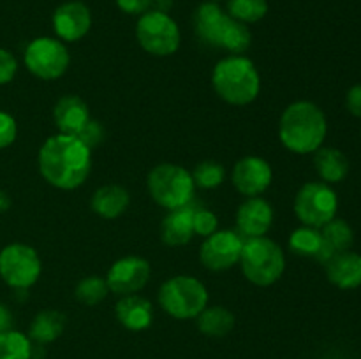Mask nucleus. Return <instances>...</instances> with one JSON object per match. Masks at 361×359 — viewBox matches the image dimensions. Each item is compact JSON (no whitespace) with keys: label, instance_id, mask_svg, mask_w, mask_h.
Masks as SVG:
<instances>
[{"label":"nucleus","instance_id":"1","mask_svg":"<svg viewBox=\"0 0 361 359\" xmlns=\"http://www.w3.org/2000/svg\"><path fill=\"white\" fill-rule=\"evenodd\" d=\"M92 169V150L78 136L56 134L39 151V171L49 185L74 190L83 185Z\"/></svg>","mask_w":361,"mask_h":359},{"label":"nucleus","instance_id":"2","mask_svg":"<svg viewBox=\"0 0 361 359\" xmlns=\"http://www.w3.org/2000/svg\"><path fill=\"white\" fill-rule=\"evenodd\" d=\"M328 132L323 109L310 101H298L284 109L279 122V137L289 151L298 155L319 150Z\"/></svg>","mask_w":361,"mask_h":359},{"label":"nucleus","instance_id":"3","mask_svg":"<svg viewBox=\"0 0 361 359\" xmlns=\"http://www.w3.org/2000/svg\"><path fill=\"white\" fill-rule=\"evenodd\" d=\"M194 28L201 42L235 55L247 51L252 42L249 27L224 13L215 2L201 4L197 7L194 13Z\"/></svg>","mask_w":361,"mask_h":359},{"label":"nucleus","instance_id":"4","mask_svg":"<svg viewBox=\"0 0 361 359\" xmlns=\"http://www.w3.org/2000/svg\"><path fill=\"white\" fill-rule=\"evenodd\" d=\"M212 84L222 101L235 106H247L259 95L261 80L250 58L231 55L219 60L212 73Z\"/></svg>","mask_w":361,"mask_h":359},{"label":"nucleus","instance_id":"5","mask_svg":"<svg viewBox=\"0 0 361 359\" xmlns=\"http://www.w3.org/2000/svg\"><path fill=\"white\" fill-rule=\"evenodd\" d=\"M242 271L249 282L259 287L275 284L286 270V257L281 246L267 236L243 239Z\"/></svg>","mask_w":361,"mask_h":359},{"label":"nucleus","instance_id":"6","mask_svg":"<svg viewBox=\"0 0 361 359\" xmlns=\"http://www.w3.org/2000/svg\"><path fill=\"white\" fill-rule=\"evenodd\" d=\"M148 192L159 206L176 210L190 204L194 197L192 175L185 168L176 164H159L148 172Z\"/></svg>","mask_w":361,"mask_h":359},{"label":"nucleus","instance_id":"7","mask_svg":"<svg viewBox=\"0 0 361 359\" xmlns=\"http://www.w3.org/2000/svg\"><path fill=\"white\" fill-rule=\"evenodd\" d=\"M159 303L175 319H194L208 306V291L197 278L178 275L161 285Z\"/></svg>","mask_w":361,"mask_h":359},{"label":"nucleus","instance_id":"8","mask_svg":"<svg viewBox=\"0 0 361 359\" xmlns=\"http://www.w3.org/2000/svg\"><path fill=\"white\" fill-rule=\"evenodd\" d=\"M141 48L155 56H169L180 48V28L168 13L147 11L136 25Z\"/></svg>","mask_w":361,"mask_h":359},{"label":"nucleus","instance_id":"9","mask_svg":"<svg viewBox=\"0 0 361 359\" xmlns=\"http://www.w3.org/2000/svg\"><path fill=\"white\" fill-rule=\"evenodd\" d=\"M338 199L335 190L324 182H309L295 197V213L309 227L321 229L335 218Z\"/></svg>","mask_w":361,"mask_h":359},{"label":"nucleus","instance_id":"10","mask_svg":"<svg viewBox=\"0 0 361 359\" xmlns=\"http://www.w3.org/2000/svg\"><path fill=\"white\" fill-rule=\"evenodd\" d=\"M69 62V51L59 39L37 37L25 49V65L39 80L51 81L63 76Z\"/></svg>","mask_w":361,"mask_h":359},{"label":"nucleus","instance_id":"11","mask_svg":"<svg viewBox=\"0 0 361 359\" xmlns=\"http://www.w3.org/2000/svg\"><path fill=\"white\" fill-rule=\"evenodd\" d=\"M41 259L32 246L11 243L0 252V277L14 289H28L41 277Z\"/></svg>","mask_w":361,"mask_h":359},{"label":"nucleus","instance_id":"12","mask_svg":"<svg viewBox=\"0 0 361 359\" xmlns=\"http://www.w3.org/2000/svg\"><path fill=\"white\" fill-rule=\"evenodd\" d=\"M243 238L235 231H215L207 236L200 250V259L207 270L224 271L240 263Z\"/></svg>","mask_w":361,"mask_h":359},{"label":"nucleus","instance_id":"13","mask_svg":"<svg viewBox=\"0 0 361 359\" xmlns=\"http://www.w3.org/2000/svg\"><path fill=\"white\" fill-rule=\"evenodd\" d=\"M152 266L147 259L137 256H127L116 260L106 275L109 291L118 296L136 294L148 284Z\"/></svg>","mask_w":361,"mask_h":359},{"label":"nucleus","instance_id":"14","mask_svg":"<svg viewBox=\"0 0 361 359\" xmlns=\"http://www.w3.org/2000/svg\"><path fill=\"white\" fill-rule=\"evenodd\" d=\"M274 172L261 157H243L233 168V185L247 197H257L270 187Z\"/></svg>","mask_w":361,"mask_h":359},{"label":"nucleus","instance_id":"15","mask_svg":"<svg viewBox=\"0 0 361 359\" xmlns=\"http://www.w3.org/2000/svg\"><path fill=\"white\" fill-rule=\"evenodd\" d=\"M92 25L90 9L83 2H66L53 14L55 34L66 42H76L88 34Z\"/></svg>","mask_w":361,"mask_h":359},{"label":"nucleus","instance_id":"16","mask_svg":"<svg viewBox=\"0 0 361 359\" xmlns=\"http://www.w3.org/2000/svg\"><path fill=\"white\" fill-rule=\"evenodd\" d=\"M274 222V210L263 197H249L236 211V225L247 238L264 236Z\"/></svg>","mask_w":361,"mask_h":359},{"label":"nucleus","instance_id":"17","mask_svg":"<svg viewBox=\"0 0 361 359\" xmlns=\"http://www.w3.org/2000/svg\"><path fill=\"white\" fill-rule=\"evenodd\" d=\"M53 118L62 134L78 136L90 122V111L83 99L78 95H63L53 109Z\"/></svg>","mask_w":361,"mask_h":359},{"label":"nucleus","instance_id":"18","mask_svg":"<svg viewBox=\"0 0 361 359\" xmlns=\"http://www.w3.org/2000/svg\"><path fill=\"white\" fill-rule=\"evenodd\" d=\"M326 277L338 289H356L361 285V256L351 250L338 252L328 260Z\"/></svg>","mask_w":361,"mask_h":359},{"label":"nucleus","instance_id":"19","mask_svg":"<svg viewBox=\"0 0 361 359\" xmlns=\"http://www.w3.org/2000/svg\"><path fill=\"white\" fill-rule=\"evenodd\" d=\"M115 313L118 322L130 331L147 329L152 324V320H154V308H152V303L136 294L123 296V298L116 303Z\"/></svg>","mask_w":361,"mask_h":359},{"label":"nucleus","instance_id":"20","mask_svg":"<svg viewBox=\"0 0 361 359\" xmlns=\"http://www.w3.org/2000/svg\"><path fill=\"white\" fill-rule=\"evenodd\" d=\"M194 208L189 204L171 210L161 225V238L166 245L180 246L190 241L194 234Z\"/></svg>","mask_w":361,"mask_h":359},{"label":"nucleus","instance_id":"21","mask_svg":"<svg viewBox=\"0 0 361 359\" xmlns=\"http://www.w3.org/2000/svg\"><path fill=\"white\" fill-rule=\"evenodd\" d=\"M130 196L123 187L104 185L92 196V210L102 218H116L129 208Z\"/></svg>","mask_w":361,"mask_h":359},{"label":"nucleus","instance_id":"22","mask_svg":"<svg viewBox=\"0 0 361 359\" xmlns=\"http://www.w3.org/2000/svg\"><path fill=\"white\" fill-rule=\"evenodd\" d=\"M316 171L324 183H338L348 176L349 160L337 148H319L314 155Z\"/></svg>","mask_w":361,"mask_h":359},{"label":"nucleus","instance_id":"23","mask_svg":"<svg viewBox=\"0 0 361 359\" xmlns=\"http://www.w3.org/2000/svg\"><path fill=\"white\" fill-rule=\"evenodd\" d=\"M66 322L67 317L59 310H42L34 317L30 324V331H28L30 340L41 345L55 341L63 333Z\"/></svg>","mask_w":361,"mask_h":359},{"label":"nucleus","instance_id":"24","mask_svg":"<svg viewBox=\"0 0 361 359\" xmlns=\"http://www.w3.org/2000/svg\"><path fill=\"white\" fill-rule=\"evenodd\" d=\"M197 327L207 336H226L235 327V315L224 306H207L197 315Z\"/></svg>","mask_w":361,"mask_h":359},{"label":"nucleus","instance_id":"25","mask_svg":"<svg viewBox=\"0 0 361 359\" xmlns=\"http://www.w3.org/2000/svg\"><path fill=\"white\" fill-rule=\"evenodd\" d=\"M321 234H323V241L326 243V246H330L335 253L349 250L355 241L353 227L342 218H331L328 224L323 225Z\"/></svg>","mask_w":361,"mask_h":359},{"label":"nucleus","instance_id":"26","mask_svg":"<svg viewBox=\"0 0 361 359\" xmlns=\"http://www.w3.org/2000/svg\"><path fill=\"white\" fill-rule=\"evenodd\" d=\"M321 246H323V234L319 229L309 227V225H303V227L293 231L291 238H289V248L298 256L317 257Z\"/></svg>","mask_w":361,"mask_h":359},{"label":"nucleus","instance_id":"27","mask_svg":"<svg viewBox=\"0 0 361 359\" xmlns=\"http://www.w3.org/2000/svg\"><path fill=\"white\" fill-rule=\"evenodd\" d=\"M0 359H32L30 338L13 329L0 334Z\"/></svg>","mask_w":361,"mask_h":359},{"label":"nucleus","instance_id":"28","mask_svg":"<svg viewBox=\"0 0 361 359\" xmlns=\"http://www.w3.org/2000/svg\"><path fill=\"white\" fill-rule=\"evenodd\" d=\"M229 16L242 23H256L268 13L267 0H228Z\"/></svg>","mask_w":361,"mask_h":359},{"label":"nucleus","instance_id":"29","mask_svg":"<svg viewBox=\"0 0 361 359\" xmlns=\"http://www.w3.org/2000/svg\"><path fill=\"white\" fill-rule=\"evenodd\" d=\"M109 292V287L108 284H106V278H101V277H87L83 278V280L80 282V284L76 285V299L80 303H83V305H97V303H101L102 299L108 296Z\"/></svg>","mask_w":361,"mask_h":359},{"label":"nucleus","instance_id":"30","mask_svg":"<svg viewBox=\"0 0 361 359\" xmlns=\"http://www.w3.org/2000/svg\"><path fill=\"white\" fill-rule=\"evenodd\" d=\"M190 175H192L194 185L201 187V189H215L224 182L226 171L219 162L204 160L200 162Z\"/></svg>","mask_w":361,"mask_h":359},{"label":"nucleus","instance_id":"31","mask_svg":"<svg viewBox=\"0 0 361 359\" xmlns=\"http://www.w3.org/2000/svg\"><path fill=\"white\" fill-rule=\"evenodd\" d=\"M194 232L200 236H210L217 231V217L210 210L194 211Z\"/></svg>","mask_w":361,"mask_h":359},{"label":"nucleus","instance_id":"32","mask_svg":"<svg viewBox=\"0 0 361 359\" xmlns=\"http://www.w3.org/2000/svg\"><path fill=\"white\" fill-rule=\"evenodd\" d=\"M18 134L16 122L6 111H0V148H7L14 143Z\"/></svg>","mask_w":361,"mask_h":359},{"label":"nucleus","instance_id":"33","mask_svg":"<svg viewBox=\"0 0 361 359\" xmlns=\"http://www.w3.org/2000/svg\"><path fill=\"white\" fill-rule=\"evenodd\" d=\"M78 137H80V139L92 150V148L99 146V144L102 143V139H104V129H102V125L99 122L90 120V122L83 127V130L78 134Z\"/></svg>","mask_w":361,"mask_h":359},{"label":"nucleus","instance_id":"34","mask_svg":"<svg viewBox=\"0 0 361 359\" xmlns=\"http://www.w3.org/2000/svg\"><path fill=\"white\" fill-rule=\"evenodd\" d=\"M16 70L18 62L16 58H14L13 53L0 48V84H7L9 81H13Z\"/></svg>","mask_w":361,"mask_h":359},{"label":"nucleus","instance_id":"35","mask_svg":"<svg viewBox=\"0 0 361 359\" xmlns=\"http://www.w3.org/2000/svg\"><path fill=\"white\" fill-rule=\"evenodd\" d=\"M116 6L127 14H145L152 6V0H116Z\"/></svg>","mask_w":361,"mask_h":359},{"label":"nucleus","instance_id":"36","mask_svg":"<svg viewBox=\"0 0 361 359\" xmlns=\"http://www.w3.org/2000/svg\"><path fill=\"white\" fill-rule=\"evenodd\" d=\"M345 106L353 116L361 118V84L349 88L348 95H345Z\"/></svg>","mask_w":361,"mask_h":359},{"label":"nucleus","instance_id":"37","mask_svg":"<svg viewBox=\"0 0 361 359\" xmlns=\"http://www.w3.org/2000/svg\"><path fill=\"white\" fill-rule=\"evenodd\" d=\"M11 326H13V315H11V312L6 306L0 305V334L9 331Z\"/></svg>","mask_w":361,"mask_h":359},{"label":"nucleus","instance_id":"38","mask_svg":"<svg viewBox=\"0 0 361 359\" xmlns=\"http://www.w3.org/2000/svg\"><path fill=\"white\" fill-rule=\"evenodd\" d=\"M9 206H11L9 196H7L4 190H0V213H4V211L9 210Z\"/></svg>","mask_w":361,"mask_h":359},{"label":"nucleus","instance_id":"39","mask_svg":"<svg viewBox=\"0 0 361 359\" xmlns=\"http://www.w3.org/2000/svg\"><path fill=\"white\" fill-rule=\"evenodd\" d=\"M152 2H157L159 9H155V11H162V13H166V11L171 7V0H152Z\"/></svg>","mask_w":361,"mask_h":359},{"label":"nucleus","instance_id":"40","mask_svg":"<svg viewBox=\"0 0 361 359\" xmlns=\"http://www.w3.org/2000/svg\"><path fill=\"white\" fill-rule=\"evenodd\" d=\"M212 2H217V0H212Z\"/></svg>","mask_w":361,"mask_h":359}]
</instances>
